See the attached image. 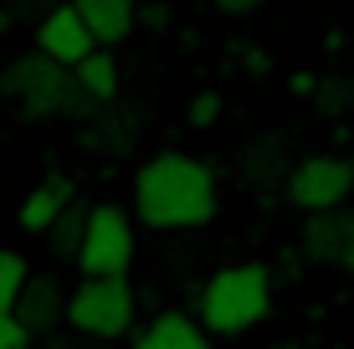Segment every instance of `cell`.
I'll return each instance as SVG.
<instances>
[{
	"mask_svg": "<svg viewBox=\"0 0 354 349\" xmlns=\"http://www.w3.org/2000/svg\"><path fill=\"white\" fill-rule=\"evenodd\" d=\"M221 211V185L205 160L160 149L133 170V216L144 232H201Z\"/></svg>",
	"mask_w": 354,
	"mask_h": 349,
	"instance_id": "6da1fadb",
	"label": "cell"
},
{
	"mask_svg": "<svg viewBox=\"0 0 354 349\" xmlns=\"http://www.w3.org/2000/svg\"><path fill=\"white\" fill-rule=\"evenodd\" d=\"M0 93L16 108V118L41 124V118H93L97 108L77 88V72L52 62L46 52H21L0 67Z\"/></svg>",
	"mask_w": 354,
	"mask_h": 349,
	"instance_id": "7a4b0ae2",
	"label": "cell"
},
{
	"mask_svg": "<svg viewBox=\"0 0 354 349\" xmlns=\"http://www.w3.org/2000/svg\"><path fill=\"white\" fill-rule=\"evenodd\" d=\"M201 323L221 339L252 334L257 323L272 314V272L262 262H231V267L211 272L201 287Z\"/></svg>",
	"mask_w": 354,
	"mask_h": 349,
	"instance_id": "3957f363",
	"label": "cell"
},
{
	"mask_svg": "<svg viewBox=\"0 0 354 349\" xmlns=\"http://www.w3.org/2000/svg\"><path fill=\"white\" fill-rule=\"evenodd\" d=\"M67 323L82 339H97V344L133 334V323H139V298H133L129 278H82L72 287Z\"/></svg>",
	"mask_w": 354,
	"mask_h": 349,
	"instance_id": "277c9868",
	"label": "cell"
},
{
	"mask_svg": "<svg viewBox=\"0 0 354 349\" xmlns=\"http://www.w3.org/2000/svg\"><path fill=\"white\" fill-rule=\"evenodd\" d=\"M133 252H139V216L103 200L88 216V236L77 252V272L82 278H124Z\"/></svg>",
	"mask_w": 354,
	"mask_h": 349,
	"instance_id": "5b68a950",
	"label": "cell"
},
{
	"mask_svg": "<svg viewBox=\"0 0 354 349\" xmlns=\"http://www.w3.org/2000/svg\"><path fill=\"white\" fill-rule=\"evenodd\" d=\"M354 190V164L339 160V154H308V160H292L288 180H283V196L288 206H298L303 216L313 211H344Z\"/></svg>",
	"mask_w": 354,
	"mask_h": 349,
	"instance_id": "8992f818",
	"label": "cell"
},
{
	"mask_svg": "<svg viewBox=\"0 0 354 349\" xmlns=\"http://www.w3.org/2000/svg\"><path fill=\"white\" fill-rule=\"evenodd\" d=\"M97 46H103V41L93 36L88 16H82L72 0H52V6L36 16V52H46L52 62L77 67V62H88Z\"/></svg>",
	"mask_w": 354,
	"mask_h": 349,
	"instance_id": "52a82bcc",
	"label": "cell"
},
{
	"mask_svg": "<svg viewBox=\"0 0 354 349\" xmlns=\"http://www.w3.org/2000/svg\"><path fill=\"white\" fill-rule=\"evenodd\" d=\"M67 303H72V293L62 287L57 272H31L26 287H21V298H16V314L31 334H46V329H57V323H67Z\"/></svg>",
	"mask_w": 354,
	"mask_h": 349,
	"instance_id": "ba28073f",
	"label": "cell"
},
{
	"mask_svg": "<svg viewBox=\"0 0 354 349\" xmlns=\"http://www.w3.org/2000/svg\"><path fill=\"white\" fill-rule=\"evenodd\" d=\"M72 200H77V185H72L67 175H46L36 190H26V200H21V211H16V226L31 232V236H46L57 221H62V211Z\"/></svg>",
	"mask_w": 354,
	"mask_h": 349,
	"instance_id": "9c48e42d",
	"label": "cell"
},
{
	"mask_svg": "<svg viewBox=\"0 0 354 349\" xmlns=\"http://www.w3.org/2000/svg\"><path fill=\"white\" fill-rule=\"evenodd\" d=\"M129 349H211V329L190 314H154L144 329H133Z\"/></svg>",
	"mask_w": 354,
	"mask_h": 349,
	"instance_id": "30bf717a",
	"label": "cell"
},
{
	"mask_svg": "<svg viewBox=\"0 0 354 349\" xmlns=\"http://www.w3.org/2000/svg\"><path fill=\"white\" fill-rule=\"evenodd\" d=\"M298 242L313 262H339V267H344V257H349V211H313L308 221H303Z\"/></svg>",
	"mask_w": 354,
	"mask_h": 349,
	"instance_id": "8fae6325",
	"label": "cell"
},
{
	"mask_svg": "<svg viewBox=\"0 0 354 349\" xmlns=\"http://www.w3.org/2000/svg\"><path fill=\"white\" fill-rule=\"evenodd\" d=\"M72 6L88 16V26H93V36L103 46H118L133 26H139V0H72Z\"/></svg>",
	"mask_w": 354,
	"mask_h": 349,
	"instance_id": "7c38bea8",
	"label": "cell"
},
{
	"mask_svg": "<svg viewBox=\"0 0 354 349\" xmlns=\"http://www.w3.org/2000/svg\"><path fill=\"white\" fill-rule=\"evenodd\" d=\"M72 72H77V88L88 93L93 108H108V103L118 98V62H113V52H108V46H97L88 62H77Z\"/></svg>",
	"mask_w": 354,
	"mask_h": 349,
	"instance_id": "4fadbf2b",
	"label": "cell"
},
{
	"mask_svg": "<svg viewBox=\"0 0 354 349\" xmlns=\"http://www.w3.org/2000/svg\"><path fill=\"white\" fill-rule=\"evenodd\" d=\"M88 216H93V206H77V200H72V206L62 211V221H57L52 232L41 236L46 252H52V262H72V267H77L82 236H88Z\"/></svg>",
	"mask_w": 354,
	"mask_h": 349,
	"instance_id": "5bb4252c",
	"label": "cell"
},
{
	"mask_svg": "<svg viewBox=\"0 0 354 349\" xmlns=\"http://www.w3.org/2000/svg\"><path fill=\"white\" fill-rule=\"evenodd\" d=\"M26 278H31V262L21 257V252L0 247V314H10V308H16V298H21V287H26Z\"/></svg>",
	"mask_w": 354,
	"mask_h": 349,
	"instance_id": "9a60e30c",
	"label": "cell"
},
{
	"mask_svg": "<svg viewBox=\"0 0 354 349\" xmlns=\"http://www.w3.org/2000/svg\"><path fill=\"white\" fill-rule=\"evenodd\" d=\"M0 349H31V329L21 323V314H0Z\"/></svg>",
	"mask_w": 354,
	"mask_h": 349,
	"instance_id": "2e32d148",
	"label": "cell"
},
{
	"mask_svg": "<svg viewBox=\"0 0 354 349\" xmlns=\"http://www.w3.org/2000/svg\"><path fill=\"white\" fill-rule=\"evenodd\" d=\"M216 118H221V93H201L190 103V129H211Z\"/></svg>",
	"mask_w": 354,
	"mask_h": 349,
	"instance_id": "e0dca14e",
	"label": "cell"
},
{
	"mask_svg": "<svg viewBox=\"0 0 354 349\" xmlns=\"http://www.w3.org/2000/svg\"><path fill=\"white\" fill-rule=\"evenodd\" d=\"M216 10H226V16H252V10H262L267 0H211Z\"/></svg>",
	"mask_w": 354,
	"mask_h": 349,
	"instance_id": "ac0fdd59",
	"label": "cell"
},
{
	"mask_svg": "<svg viewBox=\"0 0 354 349\" xmlns=\"http://www.w3.org/2000/svg\"><path fill=\"white\" fill-rule=\"evenodd\" d=\"M344 267L354 272V211H349V257H344Z\"/></svg>",
	"mask_w": 354,
	"mask_h": 349,
	"instance_id": "d6986e66",
	"label": "cell"
},
{
	"mask_svg": "<svg viewBox=\"0 0 354 349\" xmlns=\"http://www.w3.org/2000/svg\"><path fill=\"white\" fill-rule=\"evenodd\" d=\"M349 278H354V272H349Z\"/></svg>",
	"mask_w": 354,
	"mask_h": 349,
	"instance_id": "ffe728a7",
	"label": "cell"
}]
</instances>
